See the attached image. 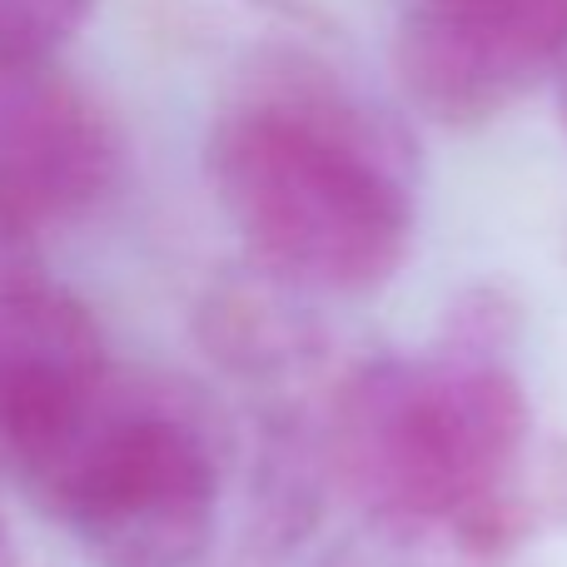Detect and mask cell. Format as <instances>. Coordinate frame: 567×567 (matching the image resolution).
I'll return each instance as SVG.
<instances>
[{"instance_id":"3957f363","label":"cell","mask_w":567,"mask_h":567,"mask_svg":"<svg viewBox=\"0 0 567 567\" xmlns=\"http://www.w3.org/2000/svg\"><path fill=\"white\" fill-rule=\"evenodd\" d=\"M95 567H195L225 508V439L189 389L110 373L20 483Z\"/></svg>"},{"instance_id":"8992f818","label":"cell","mask_w":567,"mask_h":567,"mask_svg":"<svg viewBox=\"0 0 567 567\" xmlns=\"http://www.w3.org/2000/svg\"><path fill=\"white\" fill-rule=\"evenodd\" d=\"M110 373L115 363L85 299L35 265L0 284V478L20 488Z\"/></svg>"},{"instance_id":"277c9868","label":"cell","mask_w":567,"mask_h":567,"mask_svg":"<svg viewBox=\"0 0 567 567\" xmlns=\"http://www.w3.org/2000/svg\"><path fill=\"white\" fill-rule=\"evenodd\" d=\"M567 65V0H409L393 70L419 115L473 130Z\"/></svg>"},{"instance_id":"30bf717a","label":"cell","mask_w":567,"mask_h":567,"mask_svg":"<svg viewBox=\"0 0 567 567\" xmlns=\"http://www.w3.org/2000/svg\"><path fill=\"white\" fill-rule=\"evenodd\" d=\"M0 567H20V553H16V543H10L6 528H0Z\"/></svg>"},{"instance_id":"6da1fadb","label":"cell","mask_w":567,"mask_h":567,"mask_svg":"<svg viewBox=\"0 0 567 567\" xmlns=\"http://www.w3.org/2000/svg\"><path fill=\"white\" fill-rule=\"evenodd\" d=\"M518 303L463 289L429 353H383L333 389L323 483L393 538L513 558L567 528V439L538 429L513 369Z\"/></svg>"},{"instance_id":"ba28073f","label":"cell","mask_w":567,"mask_h":567,"mask_svg":"<svg viewBox=\"0 0 567 567\" xmlns=\"http://www.w3.org/2000/svg\"><path fill=\"white\" fill-rule=\"evenodd\" d=\"M95 0H0V60H55Z\"/></svg>"},{"instance_id":"5b68a950","label":"cell","mask_w":567,"mask_h":567,"mask_svg":"<svg viewBox=\"0 0 567 567\" xmlns=\"http://www.w3.org/2000/svg\"><path fill=\"white\" fill-rule=\"evenodd\" d=\"M110 110L55 60H0V215L25 235L90 215L120 185Z\"/></svg>"},{"instance_id":"9c48e42d","label":"cell","mask_w":567,"mask_h":567,"mask_svg":"<svg viewBox=\"0 0 567 567\" xmlns=\"http://www.w3.org/2000/svg\"><path fill=\"white\" fill-rule=\"evenodd\" d=\"M20 269H30V235L0 215V284L16 279Z\"/></svg>"},{"instance_id":"52a82bcc","label":"cell","mask_w":567,"mask_h":567,"mask_svg":"<svg viewBox=\"0 0 567 567\" xmlns=\"http://www.w3.org/2000/svg\"><path fill=\"white\" fill-rule=\"evenodd\" d=\"M309 293L269 275L225 279L205 293L195 323L199 343L215 363L245 373V379H279V373L309 369L323 353V323L313 319Z\"/></svg>"},{"instance_id":"7a4b0ae2","label":"cell","mask_w":567,"mask_h":567,"mask_svg":"<svg viewBox=\"0 0 567 567\" xmlns=\"http://www.w3.org/2000/svg\"><path fill=\"white\" fill-rule=\"evenodd\" d=\"M205 175L259 275L309 293H373L419 229V155L393 110L313 45H259L215 115Z\"/></svg>"}]
</instances>
